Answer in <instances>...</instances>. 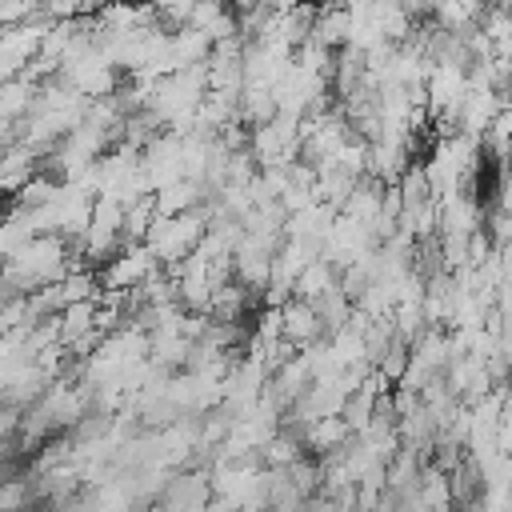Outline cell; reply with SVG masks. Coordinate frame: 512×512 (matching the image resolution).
<instances>
[{
  "label": "cell",
  "mask_w": 512,
  "mask_h": 512,
  "mask_svg": "<svg viewBox=\"0 0 512 512\" xmlns=\"http://www.w3.org/2000/svg\"><path fill=\"white\" fill-rule=\"evenodd\" d=\"M348 32H352V16H348V8H320V16H316L308 40H316V44L328 48V52H340V48L348 44Z\"/></svg>",
  "instance_id": "obj_1"
},
{
  "label": "cell",
  "mask_w": 512,
  "mask_h": 512,
  "mask_svg": "<svg viewBox=\"0 0 512 512\" xmlns=\"http://www.w3.org/2000/svg\"><path fill=\"white\" fill-rule=\"evenodd\" d=\"M260 4H264L268 12H288V8H296L300 0H260Z\"/></svg>",
  "instance_id": "obj_2"
},
{
  "label": "cell",
  "mask_w": 512,
  "mask_h": 512,
  "mask_svg": "<svg viewBox=\"0 0 512 512\" xmlns=\"http://www.w3.org/2000/svg\"><path fill=\"white\" fill-rule=\"evenodd\" d=\"M316 8H344V0H312Z\"/></svg>",
  "instance_id": "obj_3"
}]
</instances>
